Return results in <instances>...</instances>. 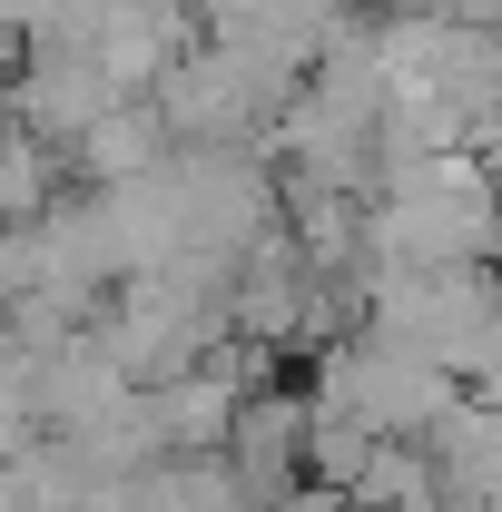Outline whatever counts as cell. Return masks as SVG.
<instances>
[{
	"label": "cell",
	"instance_id": "2",
	"mask_svg": "<svg viewBox=\"0 0 502 512\" xmlns=\"http://www.w3.org/2000/svg\"><path fill=\"white\" fill-rule=\"evenodd\" d=\"M79 50H89V60L138 99V89H158V79L197 50V20H188V0H128V10H109Z\"/></svg>",
	"mask_w": 502,
	"mask_h": 512
},
{
	"label": "cell",
	"instance_id": "1",
	"mask_svg": "<svg viewBox=\"0 0 502 512\" xmlns=\"http://www.w3.org/2000/svg\"><path fill=\"white\" fill-rule=\"evenodd\" d=\"M325 404L355 414L375 444H394V434H434L443 414H453V375L365 325V335H335L325 345Z\"/></svg>",
	"mask_w": 502,
	"mask_h": 512
},
{
	"label": "cell",
	"instance_id": "5",
	"mask_svg": "<svg viewBox=\"0 0 502 512\" xmlns=\"http://www.w3.org/2000/svg\"><path fill=\"white\" fill-rule=\"evenodd\" d=\"M493 316H502V256H493Z\"/></svg>",
	"mask_w": 502,
	"mask_h": 512
},
{
	"label": "cell",
	"instance_id": "3",
	"mask_svg": "<svg viewBox=\"0 0 502 512\" xmlns=\"http://www.w3.org/2000/svg\"><path fill=\"white\" fill-rule=\"evenodd\" d=\"M168 148H178V138H168V119H158V99H119L109 119H99L79 148H69V158H79V178H99V188H128V178H148Z\"/></svg>",
	"mask_w": 502,
	"mask_h": 512
},
{
	"label": "cell",
	"instance_id": "4",
	"mask_svg": "<svg viewBox=\"0 0 502 512\" xmlns=\"http://www.w3.org/2000/svg\"><path fill=\"white\" fill-rule=\"evenodd\" d=\"M60 148H50V138H30V128L10 119L0 128V227H40V217H50V207H60Z\"/></svg>",
	"mask_w": 502,
	"mask_h": 512
}]
</instances>
